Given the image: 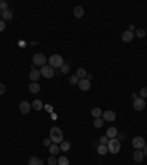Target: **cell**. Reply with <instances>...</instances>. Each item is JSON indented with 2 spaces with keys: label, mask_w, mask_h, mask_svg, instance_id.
I'll list each match as a JSON object with an SVG mask.
<instances>
[{
  "label": "cell",
  "mask_w": 147,
  "mask_h": 165,
  "mask_svg": "<svg viewBox=\"0 0 147 165\" xmlns=\"http://www.w3.org/2000/svg\"><path fill=\"white\" fill-rule=\"evenodd\" d=\"M6 28V24H4V21L3 19H0V31H3Z\"/></svg>",
  "instance_id": "35"
},
{
  "label": "cell",
  "mask_w": 147,
  "mask_h": 165,
  "mask_svg": "<svg viewBox=\"0 0 147 165\" xmlns=\"http://www.w3.org/2000/svg\"><path fill=\"white\" fill-rule=\"evenodd\" d=\"M137 97H138V96H137V93H132V100H135Z\"/></svg>",
  "instance_id": "38"
},
{
  "label": "cell",
  "mask_w": 147,
  "mask_h": 165,
  "mask_svg": "<svg viewBox=\"0 0 147 165\" xmlns=\"http://www.w3.org/2000/svg\"><path fill=\"white\" fill-rule=\"evenodd\" d=\"M140 97H143V99L147 97V87H143V88L140 90Z\"/></svg>",
  "instance_id": "30"
},
{
  "label": "cell",
  "mask_w": 147,
  "mask_h": 165,
  "mask_svg": "<svg viewBox=\"0 0 147 165\" xmlns=\"http://www.w3.org/2000/svg\"><path fill=\"white\" fill-rule=\"evenodd\" d=\"M118 136V130L115 128V127H109L108 130H106V137L108 139H115Z\"/></svg>",
  "instance_id": "14"
},
{
  "label": "cell",
  "mask_w": 147,
  "mask_h": 165,
  "mask_svg": "<svg viewBox=\"0 0 147 165\" xmlns=\"http://www.w3.org/2000/svg\"><path fill=\"white\" fill-rule=\"evenodd\" d=\"M40 74H41V77H44V78H52V77L55 75V69H53L50 65H44V66L40 68Z\"/></svg>",
  "instance_id": "5"
},
{
  "label": "cell",
  "mask_w": 147,
  "mask_h": 165,
  "mask_svg": "<svg viewBox=\"0 0 147 165\" xmlns=\"http://www.w3.org/2000/svg\"><path fill=\"white\" fill-rule=\"evenodd\" d=\"M74 15H75L76 18H82V16H84V9H82L81 6L74 7Z\"/></svg>",
  "instance_id": "17"
},
{
  "label": "cell",
  "mask_w": 147,
  "mask_h": 165,
  "mask_svg": "<svg viewBox=\"0 0 147 165\" xmlns=\"http://www.w3.org/2000/svg\"><path fill=\"white\" fill-rule=\"evenodd\" d=\"M50 142H52L50 139H46V140H44L43 143H44V146H47V147H49V146H50Z\"/></svg>",
  "instance_id": "36"
},
{
  "label": "cell",
  "mask_w": 147,
  "mask_h": 165,
  "mask_svg": "<svg viewBox=\"0 0 147 165\" xmlns=\"http://www.w3.org/2000/svg\"><path fill=\"white\" fill-rule=\"evenodd\" d=\"M78 87H79L82 91H87V90H90V87H91V82L88 81L87 78H82V80H79V81H78Z\"/></svg>",
  "instance_id": "10"
},
{
  "label": "cell",
  "mask_w": 147,
  "mask_h": 165,
  "mask_svg": "<svg viewBox=\"0 0 147 165\" xmlns=\"http://www.w3.org/2000/svg\"><path fill=\"white\" fill-rule=\"evenodd\" d=\"M47 61H49V65H50L53 69H55V68H62L63 64H65V61L62 59L60 55H52L50 59H47Z\"/></svg>",
  "instance_id": "2"
},
{
  "label": "cell",
  "mask_w": 147,
  "mask_h": 165,
  "mask_svg": "<svg viewBox=\"0 0 147 165\" xmlns=\"http://www.w3.org/2000/svg\"><path fill=\"white\" fill-rule=\"evenodd\" d=\"M31 106H33L36 111H40V109H43V106H44V105H43V102H41V100H38V99H37V100H34V102L31 103Z\"/></svg>",
  "instance_id": "22"
},
{
  "label": "cell",
  "mask_w": 147,
  "mask_h": 165,
  "mask_svg": "<svg viewBox=\"0 0 147 165\" xmlns=\"http://www.w3.org/2000/svg\"><path fill=\"white\" fill-rule=\"evenodd\" d=\"M59 147H60L62 152H68V150L71 149V143H69V142H62V143L59 145Z\"/></svg>",
  "instance_id": "21"
},
{
  "label": "cell",
  "mask_w": 147,
  "mask_h": 165,
  "mask_svg": "<svg viewBox=\"0 0 147 165\" xmlns=\"http://www.w3.org/2000/svg\"><path fill=\"white\" fill-rule=\"evenodd\" d=\"M134 109L135 111H143L144 108H146V100L143 99V97H137L135 100H134Z\"/></svg>",
  "instance_id": "7"
},
{
  "label": "cell",
  "mask_w": 147,
  "mask_h": 165,
  "mask_svg": "<svg viewBox=\"0 0 147 165\" xmlns=\"http://www.w3.org/2000/svg\"><path fill=\"white\" fill-rule=\"evenodd\" d=\"M143 149H144V152H143V153H144V156H147V145L143 147Z\"/></svg>",
  "instance_id": "37"
},
{
  "label": "cell",
  "mask_w": 147,
  "mask_h": 165,
  "mask_svg": "<svg viewBox=\"0 0 147 165\" xmlns=\"http://www.w3.org/2000/svg\"><path fill=\"white\" fill-rule=\"evenodd\" d=\"M31 109H33V106H31V103H30V102L22 100V102L19 103V112H21V114H28Z\"/></svg>",
  "instance_id": "8"
},
{
  "label": "cell",
  "mask_w": 147,
  "mask_h": 165,
  "mask_svg": "<svg viewBox=\"0 0 147 165\" xmlns=\"http://www.w3.org/2000/svg\"><path fill=\"white\" fill-rule=\"evenodd\" d=\"M108 152H109V150H108V146H106V145H100V143L97 145V153H99V155H106Z\"/></svg>",
  "instance_id": "16"
},
{
  "label": "cell",
  "mask_w": 147,
  "mask_h": 165,
  "mask_svg": "<svg viewBox=\"0 0 147 165\" xmlns=\"http://www.w3.org/2000/svg\"><path fill=\"white\" fill-rule=\"evenodd\" d=\"M47 164H49V165H57V158H56V156H53V155H50V156H49V159H47Z\"/></svg>",
  "instance_id": "27"
},
{
  "label": "cell",
  "mask_w": 147,
  "mask_h": 165,
  "mask_svg": "<svg viewBox=\"0 0 147 165\" xmlns=\"http://www.w3.org/2000/svg\"><path fill=\"white\" fill-rule=\"evenodd\" d=\"M102 118L105 120V121H115L116 120V114L113 112V111H105L103 114H102Z\"/></svg>",
  "instance_id": "9"
},
{
  "label": "cell",
  "mask_w": 147,
  "mask_h": 165,
  "mask_svg": "<svg viewBox=\"0 0 147 165\" xmlns=\"http://www.w3.org/2000/svg\"><path fill=\"white\" fill-rule=\"evenodd\" d=\"M50 140L55 143V145H60L63 142V133L59 127H53L50 128Z\"/></svg>",
  "instance_id": "1"
},
{
  "label": "cell",
  "mask_w": 147,
  "mask_h": 165,
  "mask_svg": "<svg viewBox=\"0 0 147 165\" xmlns=\"http://www.w3.org/2000/svg\"><path fill=\"white\" fill-rule=\"evenodd\" d=\"M143 158H144V153L141 152V149H135L134 153H132V159H134L135 162H141Z\"/></svg>",
  "instance_id": "12"
},
{
  "label": "cell",
  "mask_w": 147,
  "mask_h": 165,
  "mask_svg": "<svg viewBox=\"0 0 147 165\" xmlns=\"http://www.w3.org/2000/svg\"><path fill=\"white\" fill-rule=\"evenodd\" d=\"M108 146V150H109V153H118L119 150H121V140H118L116 137L115 139H109V143L106 145Z\"/></svg>",
  "instance_id": "3"
},
{
  "label": "cell",
  "mask_w": 147,
  "mask_h": 165,
  "mask_svg": "<svg viewBox=\"0 0 147 165\" xmlns=\"http://www.w3.org/2000/svg\"><path fill=\"white\" fill-rule=\"evenodd\" d=\"M57 165H69V159L66 156H60L57 158Z\"/></svg>",
  "instance_id": "25"
},
{
  "label": "cell",
  "mask_w": 147,
  "mask_h": 165,
  "mask_svg": "<svg viewBox=\"0 0 147 165\" xmlns=\"http://www.w3.org/2000/svg\"><path fill=\"white\" fill-rule=\"evenodd\" d=\"M94 127H96V128H102V127H103V124H105V120H103V118H94Z\"/></svg>",
  "instance_id": "24"
},
{
  "label": "cell",
  "mask_w": 147,
  "mask_h": 165,
  "mask_svg": "<svg viewBox=\"0 0 147 165\" xmlns=\"http://www.w3.org/2000/svg\"><path fill=\"white\" fill-rule=\"evenodd\" d=\"M132 39H134V33H131V31H125V33H122V40L125 41V43L132 41Z\"/></svg>",
  "instance_id": "15"
},
{
  "label": "cell",
  "mask_w": 147,
  "mask_h": 165,
  "mask_svg": "<svg viewBox=\"0 0 147 165\" xmlns=\"http://www.w3.org/2000/svg\"><path fill=\"white\" fill-rule=\"evenodd\" d=\"M78 81H79V78H78V77H76V75H72V77H71V78H69V82H71V84H72V85H75V84H76V85H78Z\"/></svg>",
  "instance_id": "29"
},
{
  "label": "cell",
  "mask_w": 147,
  "mask_h": 165,
  "mask_svg": "<svg viewBox=\"0 0 147 165\" xmlns=\"http://www.w3.org/2000/svg\"><path fill=\"white\" fill-rule=\"evenodd\" d=\"M49 152H50V155H53V156H57V153L60 152V147H59V145H55V143H52V145L49 146Z\"/></svg>",
  "instance_id": "13"
},
{
  "label": "cell",
  "mask_w": 147,
  "mask_h": 165,
  "mask_svg": "<svg viewBox=\"0 0 147 165\" xmlns=\"http://www.w3.org/2000/svg\"><path fill=\"white\" fill-rule=\"evenodd\" d=\"M134 36H137V37H140V39H144V37H146V31H144V28H138V30L134 33Z\"/></svg>",
  "instance_id": "26"
},
{
  "label": "cell",
  "mask_w": 147,
  "mask_h": 165,
  "mask_svg": "<svg viewBox=\"0 0 147 165\" xmlns=\"http://www.w3.org/2000/svg\"><path fill=\"white\" fill-rule=\"evenodd\" d=\"M12 16H13V13L7 9V10H4V12H1V19L3 21H10L12 19Z\"/></svg>",
  "instance_id": "18"
},
{
  "label": "cell",
  "mask_w": 147,
  "mask_h": 165,
  "mask_svg": "<svg viewBox=\"0 0 147 165\" xmlns=\"http://www.w3.org/2000/svg\"><path fill=\"white\" fill-rule=\"evenodd\" d=\"M60 69H62V72H63V74H68V72H69V66H68L66 64H63V66H62Z\"/></svg>",
  "instance_id": "33"
},
{
  "label": "cell",
  "mask_w": 147,
  "mask_h": 165,
  "mask_svg": "<svg viewBox=\"0 0 147 165\" xmlns=\"http://www.w3.org/2000/svg\"><path fill=\"white\" fill-rule=\"evenodd\" d=\"M28 88H30V91H31V93H38V91L41 90V87H40V84H38V82H31Z\"/></svg>",
  "instance_id": "19"
},
{
  "label": "cell",
  "mask_w": 147,
  "mask_h": 165,
  "mask_svg": "<svg viewBox=\"0 0 147 165\" xmlns=\"http://www.w3.org/2000/svg\"><path fill=\"white\" fill-rule=\"evenodd\" d=\"M144 146H146V142H144L143 137L137 136V137L132 139V147H134V149H143Z\"/></svg>",
  "instance_id": "6"
},
{
  "label": "cell",
  "mask_w": 147,
  "mask_h": 165,
  "mask_svg": "<svg viewBox=\"0 0 147 165\" xmlns=\"http://www.w3.org/2000/svg\"><path fill=\"white\" fill-rule=\"evenodd\" d=\"M28 165H40V164H38V158L31 156V158H30V161H28Z\"/></svg>",
  "instance_id": "28"
},
{
  "label": "cell",
  "mask_w": 147,
  "mask_h": 165,
  "mask_svg": "<svg viewBox=\"0 0 147 165\" xmlns=\"http://www.w3.org/2000/svg\"><path fill=\"white\" fill-rule=\"evenodd\" d=\"M102 111L99 109V108H93L91 109V115H93V118H102Z\"/></svg>",
  "instance_id": "23"
},
{
  "label": "cell",
  "mask_w": 147,
  "mask_h": 165,
  "mask_svg": "<svg viewBox=\"0 0 147 165\" xmlns=\"http://www.w3.org/2000/svg\"><path fill=\"white\" fill-rule=\"evenodd\" d=\"M40 77H41L40 71H38V69H36V68H33V69H31V72H30V80H31L33 82H38Z\"/></svg>",
  "instance_id": "11"
},
{
  "label": "cell",
  "mask_w": 147,
  "mask_h": 165,
  "mask_svg": "<svg viewBox=\"0 0 147 165\" xmlns=\"http://www.w3.org/2000/svg\"><path fill=\"white\" fill-rule=\"evenodd\" d=\"M75 75H76V77H78L79 80H82V78H85V77H87V71H85L84 68H78V69H76V74H75Z\"/></svg>",
  "instance_id": "20"
},
{
  "label": "cell",
  "mask_w": 147,
  "mask_h": 165,
  "mask_svg": "<svg viewBox=\"0 0 147 165\" xmlns=\"http://www.w3.org/2000/svg\"><path fill=\"white\" fill-rule=\"evenodd\" d=\"M4 93H6V85H4L3 82H0V96L4 94Z\"/></svg>",
  "instance_id": "34"
},
{
  "label": "cell",
  "mask_w": 147,
  "mask_h": 165,
  "mask_svg": "<svg viewBox=\"0 0 147 165\" xmlns=\"http://www.w3.org/2000/svg\"><path fill=\"white\" fill-rule=\"evenodd\" d=\"M0 16H1V10H0Z\"/></svg>",
  "instance_id": "39"
},
{
  "label": "cell",
  "mask_w": 147,
  "mask_h": 165,
  "mask_svg": "<svg viewBox=\"0 0 147 165\" xmlns=\"http://www.w3.org/2000/svg\"><path fill=\"white\" fill-rule=\"evenodd\" d=\"M99 142H100V145H108V143H109V139H108L106 136H103V137L99 139Z\"/></svg>",
  "instance_id": "31"
},
{
  "label": "cell",
  "mask_w": 147,
  "mask_h": 165,
  "mask_svg": "<svg viewBox=\"0 0 147 165\" xmlns=\"http://www.w3.org/2000/svg\"><path fill=\"white\" fill-rule=\"evenodd\" d=\"M0 10H1V12L7 10V3H6V1H0Z\"/></svg>",
  "instance_id": "32"
},
{
  "label": "cell",
  "mask_w": 147,
  "mask_h": 165,
  "mask_svg": "<svg viewBox=\"0 0 147 165\" xmlns=\"http://www.w3.org/2000/svg\"><path fill=\"white\" fill-rule=\"evenodd\" d=\"M46 62H47V58L43 55V53H36L34 56H33V64L37 65V66H44L46 65Z\"/></svg>",
  "instance_id": "4"
}]
</instances>
